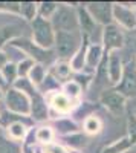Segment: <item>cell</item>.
Masks as SVG:
<instances>
[{
    "mask_svg": "<svg viewBox=\"0 0 136 153\" xmlns=\"http://www.w3.org/2000/svg\"><path fill=\"white\" fill-rule=\"evenodd\" d=\"M32 35H34L35 45L41 49H49L52 45H55L54 26L46 19L37 17L32 20Z\"/></svg>",
    "mask_w": 136,
    "mask_h": 153,
    "instance_id": "obj_1",
    "label": "cell"
},
{
    "mask_svg": "<svg viewBox=\"0 0 136 153\" xmlns=\"http://www.w3.org/2000/svg\"><path fill=\"white\" fill-rule=\"evenodd\" d=\"M55 48L57 54L61 58L73 57L80 48V37L77 32H67V31H57L55 34Z\"/></svg>",
    "mask_w": 136,
    "mask_h": 153,
    "instance_id": "obj_2",
    "label": "cell"
},
{
    "mask_svg": "<svg viewBox=\"0 0 136 153\" xmlns=\"http://www.w3.org/2000/svg\"><path fill=\"white\" fill-rule=\"evenodd\" d=\"M78 25V16L75 14V11L67 6H58L54 16V26L57 28V31L77 32Z\"/></svg>",
    "mask_w": 136,
    "mask_h": 153,
    "instance_id": "obj_3",
    "label": "cell"
},
{
    "mask_svg": "<svg viewBox=\"0 0 136 153\" xmlns=\"http://www.w3.org/2000/svg\"><path fill=\"white\" fill-rule=\"evenodd\" d=\"M6 107L18 115L31 113V100L29 97L17 89H9L6 92Z\"/></svg>",
    "mask_w": 136,
    "mask_h": 153,
    "instance_id": "obj_4",
    "label": "cell"
},
{
    "mask_svg": "<svg viewBox=\"0 0 136 153\" xmlns=\"http://www.w3.org/2000/svg\"><path fill=\"white\" fill-rule=\"evenodd\" d=\"M90 17L100 25L109 26L110 22L113 20V5L106 2H96V3H87L86 6Z\"/></svg>",
    "mask_w": 136,
    "mask_h": 153,
    "instance_id": "obj_5",
    "label": "cell"
},
{
    "mask_svg": "<svg viewBox=\"0 0 136 153\" xmlns=\"http://www.w3.org/2000/svg\"><path fill=\"white\" fill-rule=\"evenodd\" d=\"M103 43H104L106 52H107V51L119 49L122 46V43H124V35H122L121 29L116 26V25H109V26L104 28Z\"/></svg>",
    "mask_w": 136,
    "mask_h": 153,
    "instance_id": "obj_6",
    "label": "cell"
},
{
    "mask_svg": "<svg viewBox=\"0 0 136 153\" xmlns=\"http://www.w3.org/2000/svg\"><path fill=\"white\" fill-rule=\"evenodd\" d=\"M118 92L124 97H136V66L129 65L124 69Z\"/></svg>",
    "mask_w": 136,
    "mask_h": 153,
    "instance_id": "obj_7",
    "label": "cell"
},
{
    "mask_svg": "<svg viewBox=\"0 0 136 153\" xmlns=\"http://www.w3.org/2000/svg\"><path fill=\"white\" fill-rule=\"evenodd\" d=\"M101 103L104 104V107H107V110L119 115L126 107V97L121 95L118 91H106L101 95Z\"/></svg>",
    "mask_w": 136,
    "mask_h": 153,
    "instance_id": "obj_8",
    "label": "cell"
},
{
    "mask_svg": "<svg viewBox=\"0 0 136 153\" xmlns=\"http://www.w3.org/2000/svg\"><path fill=\"white\" fill-rule=\"evenodd\" d=\"M113 19L127 29L136 28V14L132 11V8H127L124 5L115 3L113 5Z\"/></svg>",
    "mask_w": 136,
    "mask_h": 153,
    "instance_id": "obj_9",
    "label": "cell"
},
{
    "mask_svg": "<svg viewBox=\"0 0 136 153\" xmlns=\"http://www.w3.org/2000/svg\"><path fill=\"white\" fill-rule=\"evenodd\" d=\"M107 74H109V78L112 83H119L121 78H122V61H121V57L119 54L116 52H112L109 57V61H107Z\"/></svg>",
    "mask_w": 136,
    "mask_h": 153,
    "instance_id": "obj_10",
    "label": "cell"
},
{
    "mask_svg": "<svg viewBox=\"0 0 136 153\" xmlns=\"http://www.w3.org/2000/svg\"><path fill=\"white\" fill-rule=\"evenodd\" d=\"M31 113L34 115V118L35 120H44L47 117V109H46V104H44V101L35 94V91L31 94Z\"/></svg>",
    "mask_w": 136,
    "mask_h": 153,
    "instance_id": "obj_11",
    "label": "cell"
},
{
    "mask_svg": "<svg viewBox=\"0 0 136 153\" xmlns=\"http://www.w3.org/2000/svg\"><path fill=\"white\" fill-rule=\"evenodd\" d=\"M78 23L81 29L87 34V35H92L95 32V26H96V22L90 17V14L87 12V9H80L78 11Z\"/></svg>",
    "mask_w": 136,
    "mask_h": 153,
    "instance_id": "obj_12",
    "label": "cell"
},
{
    "mask_svg": "<svg viewBox=\"0 0 136 153\" xmlns=\"http://www.w3.org/2000/svg\"><path fill=\"white\" fill-rule=\"evenodd\" d=\"M51 104H52V107H54L57 112L66 113V112H69L70 107H72V101H70V98H69L67 95H64V94H55V95L52 97V100H51Z\"/></svg>",
    "mask_w": 136,
    "mask_h": 153,
    "instance_id": "obj_13",
    "label": "cell"
},
{
    "mask_svg": "<svg viewBox=\"0 0 136 153\" xmlns=\"http://www.w3.org/2000/svg\"><path fill=\"white\" fill-rule=\"evenodd\" d=\"M101 57H103V48L100 45H92L86 52V63L90 68H96L98 63L101 61Z\"/></svg>",
    "mask_w": 136,
    "mask_h": 153,
    "instance_id": "obj_14",
    "label": "cell"
},
{
    "mask_svg": "<svg viewBox=\"0 0 136 153\" xmlns=\"http://www.w3.org/2000/svg\"><path fill=\"white\" fill-rule=\"evenodd\" d=\"M58 3L55 2H43L38 5V9H40V17L41 19H49V17H54L55 16V12L58 9Z\"/></svg>",
    "mask_w": 136,
    "mask_h": 153,
    "instance_id": "obj_15",
    "label": "cell"
},
{
    "mask_svg": "<svg viewBox=\"0 0 136 153\" xmlns=\"http://www.w3.org/2000/svg\"><path fill=\"white\" fill-rule=\"evenodd\" d=\"M132 144H133V143H132L130 138H124V139H121V141H116L115 144L109 146V147L104 150V153H121V152L127 150Z\"/></svg>",
    "mask_w": 136,
    "mask_h": 153,
    "instance_id": "obj_16",
    "label": "cell"
},
{
    "mask_svg": "<svg viewBox=\"0 0 136 153\" xmlns=\"http://www.w3.org/2000/svg\"><path fill=\"white\" fill-rule=\"evenodd\" d=\"M29 78H31V83L40 84L44 80V68L41 65H34L29 72Z\"/></svg>",
    "mask_w": 136,
    "mask_h": 153,
    "instance_id": "obj_17",
    "label": "cell"
},
{
    "mask_svg": "<svg viewBox=\"0 0 136 153\" xmlns=\"http://www.w3.org/2000/svg\"><path fill=\"white\" fill-rule=\"evenodd\" d=\"M18 9H20V12H21V16L24 17V19H28V20H34L35 17V11H37V5L35 3H31V2H28V3H20L18 5Z\"/></svg>",
    "mask_w": 136,
    "mask_h": 153,
    "instance_id": "obj_18",
    "label": "cell"
},
{
    "mask_svg": "<svg viewBox=\"0 0 136 153\" xmlns=\"http://www.w3.org/2000/svg\"><path fill=\"white\" fill-rule=\"evenodd\" d=\"M8 132H9V136L12 139H21L24 136V133H26V130H24V126L21 123H12L9 127H8Z\"/></svg>",
    "mask_w": 136,
    "mask_h": 153,
    "instance_id": "obj_19",
    "label": "cell"
},
{
    "mask_svg": "<svg viewBox=\"0 0 136 153\" xmlns=\"http://www.w3.org/2000/svg\"><path fill=\"white\" fill-rule=\"evenodd\" d=\"M0 153H20V147L9 139L0 136Z\"/></svg>",
    "mask_w": 136,
    "mask_h": 153,
    "instance_id": "obj_20",
    "label": "cell"
},
{
    "mask_svg": "<svg viewBox=\"0 0 136 153\" xmlns=\"http://www.w3.org/2000/svg\"><path fill=\"white\" fill-rule=\"evenodd\" d=\"M18 75L17 72V66L16 65H12V63H8V65L2 69V76H3V80L5 81H14V78Z\"/></svg>",
    "mask_w": 136,
    "mask_h": 153,
    "instance_id": "obj_21",
    "label": "cell"
},
{
    "mask_svg": "<svg viewBox=\"0 0 136 153\" xmlns=\"http://www.w3.org/2000/svg\"><path fill=\"white\" fill-rule=\"evenodd\" d=\"M86 52H87V51H86L84 48H80L78 52L73 55V58H72V68H73V69L80 71V69L83 68L84 61H86Z\"/></svg>",
    "mask_w": 136,
    "mask_h": 153,
    "instance_id": "obj_22",
    "label": "cell"
},
{
    "mask_svg": "<svg viewBox=\"0 0 136 153\" xmlns=\"http://www.w3.org/2000/svg\"><path fill=\"white\" fill-rule=\"evenodd\" d=\"M100 129H101V123H100V120H98V118L90 117V118L86 120V123H84V130L87 132V133H96Z\"/></svg>",
    "mask_w": 136,
    "mask_h": 153,
    "instance_id": "obj_23",
    "label": "cell"
},
{
    "mask_svg": "<svg viewBox=\"0 0 136 153\" xmlns=\"http://www.w3.org/2000/svg\"><path fill=\"white\" fill-rule=\"evenodd\" d=\"M37 139L38 141H41V143H49L52 139V136H54V133H52V130L49 129V127H41V129H38L37 130Z\"/></svg>",
    "mask_w": 136,
    "mask_h": 153,
    "instance_id": "obj_24",
    "label": "cell"
},
{
    "mask_svg": "<svg viewBox=\"0 0 136 153\" xmlns=\"http://www.w3.org/2000/svg\"><path fill=\"white\" fill-rule=\"evenodd\" d=\"M32 66H34L32 60H23V61H20V63H18V66H17V72H18V75H20V76H24L26 74H29L31 69H32Z\"/></svg>",
    "mask_w": 136,
    "mask_h": 153,
    "instance_id": "obj_25",
    "label": "cell"
},
{
    "mask_svg": "<svg viewBox=\"0 0 136 153\" xmlns=\"http://www.w3.org/2000/svg\"><path fill=\"white\" fill-rule=\"evenodd\" d=\"M55 68H57L55 72H57V75L60 76V78H67L69 74H70V69H72V66L67 65V63H60V65H57Z\"/></svg>",
    "mask_w": 136,
    "mask_h": 153,
    "instance_id": "obj_26",
    "label": "cell"
},
{
    "mask_svg": "<svg viewBox=\"0 0 136 153\" xmlns=\"http://www.w3.org/2000/svg\"><path fill=\"white\" fill-rule=\"evenodd\" d=\"M66 92H67V97H78V94L81 92V87H80V84L77 83V81H70V83H67L66 84Z\"/></svg>",
    "mask_w": 136,
    "mask_h": 153,
    "instance_id": "obj_27",
    "label": "cell"
},
{
    "mask_svg": "<svg viewBox=\"0 0 136 153\" xmlns=\"http://www.w3.org/2000/svg\"><path fill=\"white\" fill-rule=\"evenodd\" d=\"M129 133H130V139H132V143L135 144L136 143V117H132L129 120Z\"/></svg>",
    "mask_w": 136,
    "mask_h": 153,
    "instance_id": "obj_28",
    "label": "cell"
},
{
    "mask_svg": "<svg viewBox=\"0 0 136 153\" xmlns=\"http://www.w3.org/2000/svg\"><path fill=\"white\" fill-rule=\"evenodd\" d=\"M44 153H67L63 147L60 146H54V144H46L44 147Z\"/></svg>",
    "mask_w": 136,
    "mask_h": 153,
    "instance_id": "obj_29",
    "label": "cell"
},
{
    "mask_svg": "<svg viewBox=\"0 0 136 153\" xmlns=\"http://www.w3.org/2000/svg\"><path fill=\"white\" fill-rule=\"evenodd\" d=\"M6 65H8V57L3 52H0V69H3Z\"/></svg>",
    "mask_w": 136,
    "mask_h": 153,
    "instance_id": "obj_30",
    "label": "cell"
},
{
    "mask_svg": "<svg viewBox=\"0 0 136 153\" xmlns=\"http://www.w3.org/2000/svg\"><path fill=\"white\" fill-rule=\"evenodd\" d=\"M3 84H5V80H3V76L0 75V86H3Z\"/></svg>",
    "mask_w": 136,
    "mask_h": 153,
    "instance_id": "obj_31",
    "label": "cell"
},
{
    "mask_svg": "<svg viewBox=\"0 0 136 153\" xmlns=\"http://www.w3.org/2000/svg\"><path fill=\"white\" fill-rule=\"evenodd\" d=\"M0 98H2V92H0Z\"/></svg>",
    "mask_w": 136,
    "mask_h": 153,
    "instance_id": "obj_32",
    "label": "cell"
}]
</instances>
